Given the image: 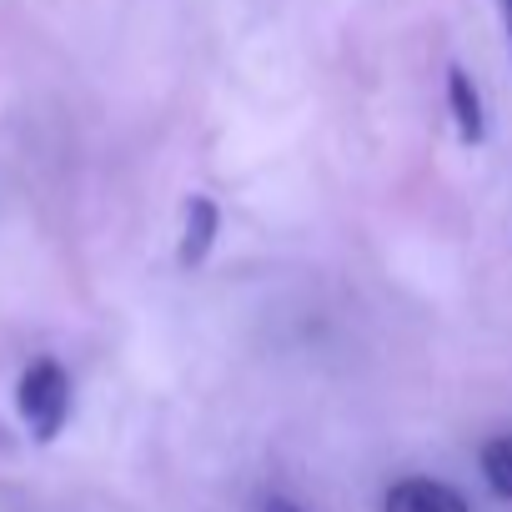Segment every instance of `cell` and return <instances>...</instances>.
Masks as SVG:
<instances>
[{
  "label": "cell",
  "mask_w": 512,
  "mask_h": 512,
  "mask_svg": "<svg viewBox=\"0 0 512 512\" xmlns=\"http://www.w3.org/2000/svg\"><path fill=\"white\" fill-rule=\"evenodd\" d=\"M16 412H21V422H26V432L36 442H56L66 417H71V377H66V367L51 362V357H36L21 372V382H16Z\"/></svg>",
  "instance_id": "1"
},
{
  "label": "cell",
  "mask_w": 512,
  "mask_h": 512,
  "mask_svg": "<svg viewBox=\"0 0 512 512\" xmlns=\"http://www.w3.org/2000/svg\"><path fill=\"white\" fill-rule=\"evenodd\" d=\"M382 512H472V507H467V497H462L452 482H437V477H402V482L387 487Z\"/></svg>",
  "instance_id": "2"
},
{
  "label": "cell",
  "mask_w": 512,
  "mask_h": 512,
  "mask_svg": "<svg viewBox=\"0 0 512 512\" xmlns=\"http://www.w3.org/2000/svg\"><path fill=\"white\" fill-rule=\"evenodd\" d=\"M216 231H221V211H216V201L211 196H186V206H181V246H176V262L191 272V267H201L206 256H211V246H216Z\"/></svg>",
  "instance_id": "3"
},
{
  "label": "cell",
  "mask_w": 512,
  "mask_h": 512,
  "mask_svg": "<svg viewBox=\"0 0 512 512\" xmlns=\"http://www.w3.org/2000/svg\"><path fill=\"white\" fill-rule=\"evenodd\" d=\"M447 106H452L457 136H462L467 146H477V141L487 136V116H482V96H477V86H472V76H467L462 66L447 71Z\"/></svg>",
  "instance_id": "4"
},
{
  "label": "cell",
  "mask_w": 512,
  "mask_h": 512,
  "mask_svg": "<svg viewBox=\"0 0 512 512\" xmlns=\"http://www.w3.org/2000/svg\"><path fill=\"white\" fill-rule=\"evenodd\" d=\"M477 462H482V477H487V487H492L497 497H507V502H512V432H497V437H487Z\"/></svg>",
  "instance_id": "5"
},
{
  "label": "cell",
  "mask_w": 512,
  "mask_h": 512,
  "mask_svg": "<svg viewBox=\"0 0 512 512\" xmlns=\"http://www.w3.org/2000/svg\"><path fill=\"white\" fill-rule=\"evenodd\" d=\"M267 512H302V507H292V502H282V497H272V502H267Z\"/></svg>",
  "instance_id": "6"
},
{
  "label": "cell",
  "mask_w": 512,
  "mask_h": 512,
  "mask_svg": "<svg viewBox=\"0 0 512 512\" xmlns=\"http://www.w3.org/2000/svg\"><path fill=\"white\" fill-rule=\"evenodd\" d=\"M507 41H512V0H507Z\"/></svg>",
  "instance_id": "7"
}]
</instances>
